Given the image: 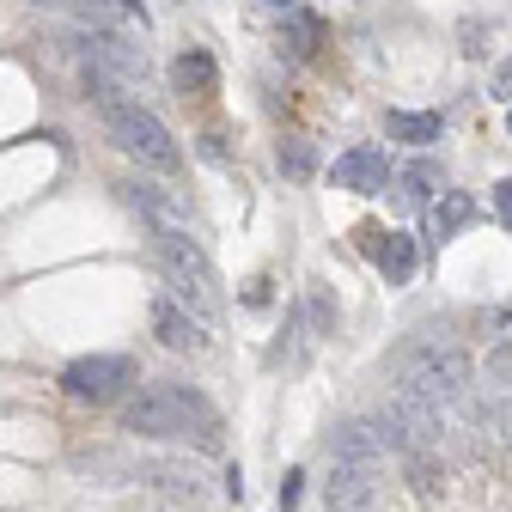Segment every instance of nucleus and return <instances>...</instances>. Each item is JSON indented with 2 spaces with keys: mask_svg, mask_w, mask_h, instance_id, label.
Returning <instances> with one entry per match:
<instances>
[{
  "mask_svg": "<svg viewBox=\"0 0 512 512\" xmlns=\"http://www.w3.org/2000/svg\"><path fill=\"white\" fill-rule=\"evenodd\" d=\"M482 378H488V384H512V336H500V342L482 354Z\"/></svg>",
  "mask_w": 512,
  "mask_h": 512,
  "instance_id": "obj_20",
  "label": "nucleus"
},
{
  "mask_svg": "<svg viewBox=\"0 0 512 512\" xmlns=\"http://www.w3.org/2000/svg\"><path fill=\"white\" fill-rule=\"evenodd\" d=\"M488 98L512 110V55H506V61H500V68H494V80H488Z\"/></svg>",
  "mask_w": 512,
  "mask_h": 512,
  "instance_id": "obj_23",
  "label": "nucleus"
},
{
  "mask_svg": "<svg viewBox=\"0 0 512 512\" xmlns=\"http://www.w3.org/2000/svg\"><path fill=\"white\" fill-rule=\"evenodd\" d=\"M372 263L384 269V281H391V287H403V281L415 275V238H409V232H378Z\"/></svg>",
  "mask_w": 512,
  "mask_h": 512,
  "instance_id": "obj_15",
  "label": "nucleus"
},
{
  "mask_svg": "<svg viewBox=\"0 0 512 512\" xmlns=\"http://www.w3.org/2000/svg\"><path fill=\"white\" fill-rule=\"evenodd\" d=\"M269 7H281V13H299V0H269Z\"/></svg>",
  "mask_w": 512,
  "mask_h": 512,
  "instance_id": "obj_27",
  "label": "nucleus"
},
{
  "mask_svg": "<svg viewBox=\"0 0 512 512\" xmlns=\"http://www.w3.org/2000/svg\"><path fill=\"white\" fill-rule=\"evenodd\" d=\"M384 421L403 433L409 452H433V445L445 439V409L427 403V397H415V391H403V384L391 391V403H384ZM409 452H403V458H409Z\"/></svg>",
  "mask_w": 512,
  "mask_h": 512,
  "instance_id": "obj_7",
  "label": "nucleus"
},
{
  "mask_svg": "<svg viewBox=\"0 0 512 512\" xmlns=\"http://www.w3.org/2000/svg\"><path fill=\"white\" fill-rule=\"evenodd\" d=\"M104 128H110V141H116L128 159H141V165H153V171H177V165H183V147L171 141V128H165L153 110H141V104H110V110H104Z\"/></svg>",
  "mask_w": 512,
  "mask_h": 512,
  "instance_id": "obj_4",
  "label": "nucleus"
},
{
  "mask_svg": "<svg viewBox=\"0 0 512 512\" xmlns=\"http://www.w3.org/2000/svg\"><path fill=\"white\" fill-rule=\"evenodd\" d=\"M403 470H409V488H415L421 500H433V494L445 488V464H439L433 452H409V458H403Z\"/></svg>",
  "mask_w": 512,
  "mask_h": 512,
  "instance_id": "obj_17",
  "label": "nucleus"
},
{
  "mask_svg": "<svg viewBox=\"0 0 512 512\" xmlns=\"http://www.w3.org/2000/svg\"><path fill=\"white\" fill-rule=\"evenodd\" d=\"M61 384H68V397H80V403H116L122 384H135V360L86 354V360H74L68 372H61Z\"/></svg>",
  "mask_w": 512,
  "mask_h": 512,
  "instance_id": "obj_6",
  "label": "nucleus"
},
{
  "mask_svg": "<svg viewBox=\"0 0 512 512\" xmlns=\"http://www.w3.org/2000/svg\"><path fill=\"white\" fill-rule=\"evenodd\" d=\"M311 165H317V159H311L305 141H287V147H281V171H287V177H311Z\"/></svg>",
  "mask_w": 512,
  "mask_h": 512,
  "instance_id": "obj_21",
  "label": "nucleus"
},
{
  "mask_svg": "<svg viewBox=\"0 0 512 512\" xmlns=\"http://www.w3.org/2000/svg\"><path fill=\"white\" fill-rule=\"evenodd\" d=\"M470 220H476V202L464 196V189H445V196L427 208V238H433V244H445V238H458Z\"/></svg>",
  "mask_w": 512,
  "mask_h": 512,
  "instance_id": "obj_12",
  "label": "nucleus"
},
{
  "mask_svg": "<svg viewBox=\"0 0 512 512\" xmlns=\"http://www.w3.org/2000/svg\"><path fill=\"white\" fill-rule=\"evenodd\" d=\"M470 378H476V366H470L464 348L427 342V348H415L409 366H403V391H415V397H427V403H439V409H452V403H464Z\"/></svg>",
  "mask_w": 512,
  "mask_h": 512,
  "instance_id": "obj_3",
  "label": "nucleus"
},
{
  "mask_svg": "<svg viewBox=\"0 0 512 512\" xmlns=\"http://www.w3.org/2000/svg\"><path fill=\"white\" fill-rule=\"evenodd\" d=\"M506 135H512V110H506Z\"/></svg>",
  "mask_w": 512,
  "mask_h": 512,
  "instance_id": "obj_28",
  "label": "nucleus"
},
{
  "mask_svg": "<svg viewBox=\"0 0 512 512\" xmlns=\"http://www.w3.org/2000/svg\"><path fill=\"white\" fill-rule=\"evenodd\" d=\"M171 80H177L183 98H208V92H214V61H208L202 49H183L177 68H171Z\"/></svg>",
  "mask_w": 512,
  "mask_h": 512,
  "instance_id": "obj_16",
  "label": "nucleus"
},
{
  "mask_svg": "<svg viewBox=\"0 0 512 512\" xmlns=\"http://www.w3.org/2000/svg\"><path fill=\"white\" fill-rule=\"evenodd\" d=\"M324 506H330V512H372V506H378V470L336 464L330 482H324Z\"/></svg>",
  "mask_w": 512,
  "mask_h": 512,
  "instance_id": "obj_10",
  "label": "nucleus"
},
{
  "mask_svg": "<svg viewBox=\"0 0 512 512\" xmlns=\"http://www.w3.org/2000/svg\"><path fill=\"white\" fill-rule=\"evenodd\" d=\"M299 494H305V470H287V476H281L275 506H281V512H299Z\"/></svg>",
  "mask_w": 512,
  "mask_h": 512,
  "instance_id": "obj_22",
  "label": "nucleus"
},
{
  "mask_svg": "<svg viewBox=\"0 0 512 512\" xmlns=\"http://www.w3.org/2000/svg\"><path fill=\"white\" fill-rule=\"evenodd\" d=\"M330 177H336V189H348V196H384V183H397L391 153H384V147H354V153H342Z\"/></svg>",
  "mask_w": 512,
  "mask_h": 512,
  "instance_id": "obj_9",
  "label": "nucleus"
},
{
  "mask_svg": "<svg viewBox=\"0 0 512 512\" xmlns=\"http://www.w3.org/2000/svg\"><path fill=\"white\" fill-rule=\"evenodd\" d=\"M336 464H354V470H372L378 458H384V445H378V427L372 421H348V427H336Z\"/></svg>",
  "mask_w": 512,
  "mask_h": 512,
  "instance_id": "obj_11",
  "label": "nucleus"
},
{
  "mask_svg": "<svg viewBox=\"0 0 512 512\" xmlns=\"http://www.w3.org/2000/svg\"><path fill=\"white\" fill-rule=\"evenodd\" d=\"M311 324L324 330V336L336 330V311H330V293H324V287H311Z\"/></svg>",
  "mask_w": 512,
  "mask_h": 512,
  "instance_id": "obj_24",
  "label": "nucleus"
},
{
  "mask_svg": "<svg viewBox=\"0 0 512 512\" xmlns=\"http://www.w3.org/2000/svg\"><path fill=\"white\" fill-rule=\"evenodd\" d=\"M494 220L512 232V177H500V183H494Z\"/></svg>",
  "mask_w": 512,
  "mask_h": 512,
  "instance_id": "obj_25",
  "label": "nucleus"
},
{
  "mask_svg": "<svg viewBox=\"0 0 512 512\" xmlns=\"http://www.w3.org/2000/svg\"><path fill=\"white\" fill-rule=\"evenodd\" d=\"M122 427L128 433H147V439H196L202 452H220V415L202 391L189 384H147L122 403Z\"/></svg>",
  "mask_w": 512,
  "mask_h": 512,
  "instance_id": "obj_1",
  "label": "nucleus"
},
{
  "mask_svg": "<svg viewBox=\"0 0 512 512\" xmlns=\"http://www.w3.org/2000/svg\"><path fill=\"white\" fill-rule=\"evenodd\" d=\"M159 269H165V287L196 311L202 324H214L220 317V287H214V263L196 244V232H159Z\"/></svg>",
  "mask_w": 512,
  "mask_h": 512,
  "instance_id": "obj_2",
  "label": "nucleus"
},
{
  "mask_svg": "<svg viewBox=\"0 0 512 512\" xmlns=\"http://www.w3.org/2000/svg\"><path fill=\"white\" fill-rule=\"evenodd\" d=\"M476 427H488L500 445H512V397H494V403H482V409H476Z\"/></svg>",
  "mask_w": 512,
  "mask_h": 512,
  "instance_id": "obj_19",
  "label": "nucleus"
},
{
  "mask_svg": "<svg viewBox=\"0 0 512 512\" xmlns=\"http://www.w3.org/2000/svg\"><path fill=\"white\" fill-rule=\"evenodd\" d=\"M317 37H324V25H317L305 7H299V13H287V25H281V49H293V55H311V49H317Z\"/></svg>",
  "mask_w": 512,
  "mask_h": 512,
  "instance_id": "obj_18",
  "label": "nucleus"
},
{
  "mask_svg": "<svg viewBox=\"0 0 512 512\" xmlns=\"http://www.w3.org/2000/svg\"><path fill=\"white\" fill-rule=\"evenodd\" d=\"M439 128H445L439 110H384V135H391V141H409V147L439 141Z\"/></svg>",
  "mask_w": 512,
  "mask_h": 512,
  "instance_id": "obj_14",
  "label": "nucleus"
},
{
  "mask_svg": "<svg viewBox=\"0 0 512 512\" xmlns=\"http://www.w3.org/2000/svg\"><path fill=\"white\" fill-rule=\"evenodd\" d=\"M445 196V171H439V159H409L403 171H397V202H439Z\"/></svg>",
  "mask_w": 512,
  "mask_h": 512,
  "instance_id": "obj_13",
  "label": "nucleus"
},
{
  "mask_svg": "<svg viewBox=\"0 0 512 512\" xmlns=\"http://www.w3.org/2000/svg\"><path fill=\"white\" fill-rule=\"evenodd\" d=\"M31 7H55V13H74V0H31Z\"/></svg>",
  "mask_w": 512,
  "mask_h": 512,
  "instance_id": "obj_26",
  "label": "nucleus"
},
{
  "mask_svg": "<svg viewBox=\"0 0 512 512\" xmlns=\"http://www.w3.org/2000/svg\"><path fill=\"white\" fill-rule=\"evenodd\" d=\"M80 43H86V68H92V74L116 80L122 92H141V86H147V49H141L135 37H116V31H86Z\"/></svg>",
  "mask_w": 512,
  "mask_h": 512,
  "instance_id": "obj_5",
  "label": "nucleus"
},
{
  "mask_svg": "<svg viewBox=\"0 0 512 512\" xmlns=\"http://www.w3.org/2000/svg\"><path fill=\"white\" fill-rule=\"evenodd\" d=\"M153 336H159L171 354H202V348H208V324H202V317L189 311L177 293H159V299H153Z\"/></svg>",
  "mask_w": 512,
  "mask_h": 512,
  "instance_id": "obj_8",
  "label": "nucleus"
}]
</instances>
